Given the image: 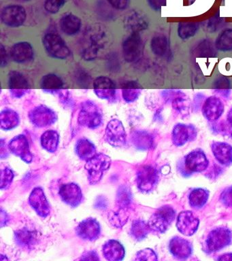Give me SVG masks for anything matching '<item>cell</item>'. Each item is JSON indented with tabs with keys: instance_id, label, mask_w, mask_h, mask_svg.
<instances>
[{
	"instance_id": "ac0fdd59",
	"label": "cell",
	"mask_w": 232,
	"mask_h": 261,
	"mask_svg": "<svg viewBox=\"0 0 232 261\" xmlns=\"http://www.w3.org/2000/svg\"><path fill=\"white\" fill-rule=\"evenodd\" d=\"M9 149L13 154L20 157L26 163L32 161V154L30 152L27 138L23 135L15 137L9 144Z\"/></svg>"
},
{
	"instance_id": "7bdbcfd3",
	"label": "cell",
	"mask_w": 232,
	"mask_h": 261,
	"mask_svg": "<svg viewBox=\"0 0 232 261\" xmlns=\"http://www.w3.org/2000/svg\"><path fill=\"white\" fill-rule=\"evenodd\" d=\"M131 193L125 187L121 188L117 195V203L120 207L127 208L131 203Z\"/></svg>"
},
{
	"instance_id": "30bf717a",
	"label": "cell",
	"mask_w": 232,
	"mask_h": 261,
	"mask_svg": "<svg viewBox=\"0 0 232 261\" xmlns=\"http://www.w3.org/2000/svg\"><path fill=\"white\" fill-rule=\"evenodd\" d=\"M142 40L139 32H132L124 41L123 54L124 59L129 63L134 62L141 56Z\"/></svg>"
},
{
	"instance_id": "b9f144b4",
	"label": "cell",
	"mask_w": 232,
	"mask_h": 261,
	"mask_svg": "<svg viewBox=\"0 0 232 261\" xmlns=\"http://www.w3.org/2000/svg\"><path fill=\"white\" fill-rule=\"evenodd\" d=\"M215 48L211 40L205 39L198 43L195 50L199 57L212 56L216 54Z\"/></svg>"
},
{
	"instance_id": "f35d334b",
	"label": "cell",
	"mask_w": 232,
	"mask_h": 261,
	"mask_svg": "<svg viewBox=\"0 0 232 261\" xmlns=\"http://www.w3.org/2000/svg\"><path fill=\"white\" fill-rule=\"evenodd\" d=\"M231 82L225 76H219L213 83V90L216 93L224 98L229 97L231 93Z\"/></svg>"
},
{
	"instance_id": "3957f363",
	"label": "cell",
	"mask_w": 232,
	"mask_h": 261,
	"mask_svg": "<svg viewBox=\"0 0 232 261\" xmlns=\"http://www.w3.org/2000/svg\"><path fill=\"white\" fill-rule=\"evenodd\" d=\"M44 48L50 57L54 59H66L70 56V49L59 35L48 33L42 39Z\"/></svg>"
},
{
	"instance_id": "e575fe53",
	"label": "cell",
	"mask_w": 232,
	"mask_h": 261,
	"mask_svg": "<svg viewBox=\"0 0 232 261\" xmlns=\"http://www.w3.org/2000/svg\"><path fill=\"white\" fill-rule=\"evenodd\" d=\"M126 25L132 32H139L148 28V22L144 16L135 12L128 16L126 20Z\"/></svg>"
},
{
	"instance_id": "7a4b0ae2",
	"label": "cell",
	"mask_w": 232,
	"mask_h": 261,
	"mask_svg": "<svg viewBox=\"0 0 232 261\" xmlns=\"http://www.w3.org/2000/svg\"><path fill=\"white\" fill-rule=\"evenodd\" d=\"M111 164V158L104 154H96L87 161L85 169L88 173L89 182L91 185L98 183L106 171L109 169Z\"/></svg>"
},
{
	"instance_id": "db71d44e",
	"label": "cell",
	"mask_w": 232,
	"mask_h": 261,
	"mask_svg": "<svg viewBox=\"0 0 232 261\" xmlns=\"http://www.w3.org/2000/svg\"><path fill=\"white\" fill-rule=\"evenodd\" d=\"M81 259L85 260H99V257L94 251H89L85 252L81 257Z\"/></svg>"
},
{
	"instance_id": "8992f818",
	"label": "cell",
	"mask_w": 232,
	"mask_h": 261,
	"mask_svg": "<svg viewBox=\"0 0 232 261\" xmlns=\"http://www.w3.org/2000/svg\"><path fill=\"white\" fill-rule=\"evenodd\" d=\"M1 20L9 28H18L21 26L27 18L26 10L20 5H9L2 10Z\"/></svg>"
},
{
	"instance_id": "836d02e7",
	"label": "cell",
	"mask_w": 232,
	"mask_h": 261,
	"mask_svg": "<svg viewBox=\"0 0 232 261\" xmlns=\"http://www.w3.org/2000/svg\"><path fill=\"white\" fill-rule=\"evenodd\" d=\"M132 140L136 147L142 150L150 148L153 142L151 135L145 130H136L132 134Z\"/></svg>"
},
{
	"instance_id": "681fc988",
	"label": "cell",
	"mask_w": 232,
	"mask_h": 261,
	"mask_svg": "<svg viewBox=\"0 0 232 261\" xmlns=\"http://www.w3.org/2000/svg\"><path fill=\"white\" fill-rule=\"evenodd\" d=\"M221 201L227 207H232V187L223 191L221 195Z\"/></svg>"
},
{
	"instance_id": "c3c4849f",
	"label": "cell",
	"mask_w": 232,
	"mask_h": 261,
	"mask_svg": "<svg viewBox=\"0 0 232 261\" xmlns=\"http://www.w3.org/2000/svg\"><path fill=\"white\" fill-rule=\"evenodd\" d=\"M215 129L220 134L232 136V126L227 121H222L215 126Z\"/></svg>"
},
{
	"instance_id": "277c9868",
	"label": "cell",
	"mask_w": 232,
	"mask_h": 261,
	"mask_svg": "<svg viewBox=\"0 0 232 261\" xmlns=\"http://www.w3.org/2000/svg\"><path fill=\"white\" fill-rule=\"evenodd\" d=\"M174 218L175 212L173 208L168 205L163 206L152 214L148 221V226L150 229L164 232L168 229Z\"/></svg>"
},
{
	"instance_id": "603a6c76",
	"label": "cell",
	"mask_w": 232,
	"mask_h": 261,
	"mask_svg": "<svg viewBox=\"0 0 232 261\" xmlns=\"http://www.w3.org/2000/svg\"><path fill=\"white\" fill-rule=\"evenodd\" d=\"M64 83L58 75L49 73L44 75L40 81V88L44 93L59 95L64 90Z\"/></svg>"
},
{
	"instance_id": "cb8c5ba5",
	"label": "cell",
	"mask_w": 232,
	"mask_h": 261,
	"mask_svg": "<svg viewBox=\"0 0 232 261\" xmlns=\"http://www.w3.org/2000/svg\"><path fill=\"white\" fill-rule=\"evenodd\" d=\"M214 156L221 164H232V146L225 142H214L212 144Z\"/></svg>"
},
{
	"instance_id": "9c48e42d",
	"label": "cell",
	"mask_w": 232,
	"mask_h": 261,
	"mask_svg": "<svg viewBox=\"0 0 232 261\" xmlns=\"http://www.w3.org/2000/svg\"><path fill=\"white\" fill-rule=\"evenodd\" d=\"M10 93L13 98L20 99L31 91L29 82L25 75L18 71H11L9 74Z\"/></svg>"
},
{
	"instance_id": "52a82bcc",
	"label": "cell",
	"mask_w": 232,
	"mask_h": 261,
	"mask_svg": "<svg viewBox=\"0 0 232 261\" xmlns=\"http://www.w3.org/2000/svg\"><path fill=\"white\" fill-rule=\"evenodd\" d=\"M231 232L227 228H215L210 232L207 240L208 250L210 252H217L231 244Z\"/></svg>"
},
{
	"instance_id": "d590c367",
	"label": "cell",
	"mask_w": 232,
	"mask_h": 261,
	"mask_svg": "<svg viewBox=\"0 0 232 261\" xmlns=\"http://www.w3.org/2000/svg\"><path fill=\"white\" fill-rule=\"evenodd\" d=\"M216 48L222 52L232 50V29H226L217 37L215 43Z\"/></svg>"
},
{
	"instance_id": "44dd1931",
	"label": "cell",
	"mask_w": 232,
	"mask_h": 261,
	"mask_svg": "<svg viewBox=\"0 0 232 261\" xmlns=\"http://www.w3.org/2000/svg\"><path fill=\"white\" fill-rule=\"evenodd\" d=\"M187 169L193 172H201L207 168L209 161L204 153L200 150H195L189 153L185 158Z\"/></svg>"
},
{
	"instance_id": "d4e9b609",
	"label": "cell",
	"mask_w": 232,
	"mask_h": 261,
	"mask_svg": "<svg viewBox=\"0 0 232 261\" xmlns=\"http://www.w3.org/2000/svg\"><path fill=\"white\" fill-rule=\"evenodd\" d=\"M15 240L18 246L31 250L38 242V234L34 230L24 228L15 232Z\"/></svg>"
},
{
	"instance_id": "4dcf8cb0",
	"label": "cell",
	"mask_w": 232,
	"mask_h": 261,
	"mask_svg": "<svg viewBox=\"0 0 232 261\" xmlns=\"http://www.w3.org/2000/svg\"><path fill=\"white\" fill-rule=\"evenodd\" d=\"M173 109L182 116L188 115L190 109V100L186 94L183 91H179L178 93L172 100Z\"/></svg>"
},
{
	"instance_id": "f5cc1de1",
	"label": "cell",
	"mask_w": 232,
	"mask_h": 261,
	"mask_svg": "<svg viewBox=\"0 0 232 261\" xmlns=\"http://www.w3.org/2000/svg\"><path fill=\"white\" fill-rule=\"evenodd\" d=\"M0 59H1V63H0V65H1L2 67L7 66L8 64V55L7 50L5 48V46H3V44L0 45Z\"/></svg>"
},
{
	"instance_id": "74e56055",
	"label": "cell",
	"mask_w": 232,
	"mask_h": 261,
	"mask_svg": "<svg viewBox=\"0 0 232 261\" xmlns=\"http://www.w3.org/2000/svg\"><path fill=\"white\" fill-rule=\"evenodd\" d=\"M199 23L195 22H181L178 26V35L182 40H187L196 34Z\"/></svg>"
},
{
	"instance_id": "11a10c76",
	"label": "cell",
	"mask_w": 232,
	"mask_h": 261,
	"mask_svg": "<svg viewBox=\"0 0 232 261\" xmlns=\"http://www.w3.org/2000/svg\"><path fill=\"white\" fill-rule=\"evenodd\" d=\"M205 99V95L201 93H197L195 94L194 98H193V106L194 107L199 108L200 106V103L203 101Z\"/></svg>"
},
{
	"instance_id": "7c38bea8",
	"label": "cell",
	"mask_w": 232,
	"mask_h": 261,
	"mask_svg": "<svg viewBox=\"0 0 232 261\" xmlns=\"http://www.w3.org/2000/svg\"><path fill=\"white\" fill-rule=\"evenodd\" d=\"M199 220L192 212H181L177 218L176 227L181 233L186 236H191L197 231Z\"/></svg>"
},
{
	"instance_id": "83f0119b",
	"label": "cell",
	"mask_w": 232,
	"mask_h": 261,
	"mask_svg": "<svg viewBox=\"0 0 232 261\" xmlns=\"http://www.w3.org/2000/svg\"><path fill=\"white\" fill-rule=\"evenodd\" d=\"M150 48L153 54L158 57H166L170 54L168 38L164 35H157L152 38Z\"/></svg>"
},
{
	"instance_id": "ba28073f",
	"label": "cell",
	"mask_w": 232,
	"mask_h": 261,
	"mask_svg": "<svg viewBox=\"0 0 232 261\" xmlns=\"http://www.w3.org/2000/svg\"><path fill=\"white\" fill-rule=\"evenodd\" d=\"M105 138L109 144L114 147H122L126 144L127 134L120 120L113 119L108 123Z\"/></svg>"
},
{
	"instance_id": "f907efd6",
	"label": "cell",
	"mask_w": 232,
	"mask_h": 261,
	"mask_svg": "<svg viewBox=\"0 0 232 261\" xmlns=\"http://www.w3.org/2000/svg\"><path fill=\"white\" fill-rule=\"evenodd\" d=\"M113 7L117 10H125L129 5L130 0H108Z\"/></svg>"
},
{
	"instance_id": "5bb4252c",
	"label": "cell",
	"mask_w": 232,
	"mask_h": 261,
	"mask_svg": "<svg viewBox=\"0 0 232 261\" xmlns=\"http://www.w3.org/2000/svg\"><path fill=\"white\" fill-rule=\"evenodd\" d=\"M197 136V130L192 124L178 123L174 126L172 132V140L176 146H181Z\"/></svg>"
},
{
	"instance_id": "ffe728a7",
	"label": "cell",
	"mask_w": 232,
	"mask_h": 261,
	"mask_svg": "<svg viewBox=\"0 0 232 261\" xmlns=\"http://www.w3.org/2000/svg\"><path fill=\"white\" fill-rule=\"evenodd\" d=\"M34 50L31 44L21 42L14 44L11 50V57L14 62L25 63L34 58Z\"/></svg>"
},
{
	"instance_id": "4316f807",
	"label": "cell",
	"mask_w": 232,
	"mask_h": 261,
	"mask_svg": "<svg viewBox=\"0 0 232 261\" xmlns=\"http://www.w3.org/2000/svg\"><path fill=\"white\" fill-rule=\"evenodd\" d=\"M103 254L108 260H121L125 256V249L117 240H110L103 246Z\"/></svg>"
},
{
	"instance_id": "f1b7e54d",
	"label": "cell",
	"mask_w": 232,
	"mask_h": 261,
	"mask_svg": "<svg viewBox=\"0 0 232 261\" xmlns=\"http://www.w3.org/2000/svg\"><path fill=\"white\" fill-rule=\"evenodd\" d=\"M20 122L19 114L15 110L6 108L0 114V126L2 129L10 130L19 125Z\"/></svg>"
},
{
	"instance_id": "bcb514c9",
	"label": "cell",
	"mask_w": 232,
	"mask_h": 261,
	"mask_svg": "<svg viewBox=\"0 0 232 261\" xmlns=\"http://www.w3.org/2000/svg\"><path fill=\"white\" fill-rule=\"evenodd\" d=\"M136 260H157V255L156 252L151 249H144L140 251L136 254Z\"/></svg>"
},
{
	"instance_id": "f546056e",
	"label": "cell",
	"mask_w": 232,
	"mask_h": 261,
	"mask_svg": "<svg viewBox=\"0 0 232 261\" xmlns=\"http://www.w3.org/2000/svg\"><path fill=\"white\" fill-rule=\"evenodd\" d=\"M142 86L136 81H129L122 88V96L127 103L136 101L141 95Z\"/></svg>"
},
{
	"instance_id": "7402d4cb",
	"label": "cell",
	"mask_w": 232,
	"mask_h": 261,
	"mask_svg": "<svg viewBox=\"0 0 232 261\" xmlns=\"http://www.w3.org/2000/svg\"><path fill=\"white\" fill-rule=\"evenodd\" d=\"M170 250L173 256L181 259L188 258L192 252L190 242L180 237H175L170 242Z\"/></svg>"
},
{
	"instance_id": "9a60e30c",
	"label": "cell",
	"mask_w": 232,
	"mask_h": 261,
	"mask_svg": "<svg viewBox=\"0 0 232 261\" xmlns=\"http://www.w3.org/2000/svg\"><path fill=\"white\" fill-rule=\"evenodd\" d=\"M158 179V172L156 169L150 166H144L138 171L136 181L140 190L148 192L156 187Z\"/></svg>"
},
{
	"instance_id": "ab89813d",
	"label": "cell",
	"mask_w": 232,
	"mask_h": 261,
	"mask_svg": "<svg viewBox=\"0 0 232 261\" xmlns=\"http://www.w3.org/2000/svg\"><path fill=\"white\" fill-rule=\"evenodd\" d=\"M150 229L148 224L142 220H135L132 225L131 234L135 240L140 241L146 238Z\"/></svg>"
},
{
	"instance_id": "6f0895ef",
	"label": "cell",
	"mask_w": 232,
	"mask_h": 261,
	"mask_svg": "<svg viewBox=\"0 0 232 261\" xmlns=\"http://www.w3.org/2000/svg\"><path fill=\"white\" fill-rule=\"evenodd\" d=\"M227 121L229 122L230 125L232 126V107L230 108L229 112H228L227 116Z\"/></svg>"
},
{
	"instance_id": "5b68a950",
	"label": "cell",
	"mask_w": 232,
	"mask_h": 261,
	"mask_svg": "<svg viewBox=\"0 0 232 261\" xmlns=\"http://www.w3.org/2000/svg\"><path fill=\"white\" fill-rule=\"evenodd\" d=\"M28 117L32 124L38 128L51 126L58 120L56 112L44 105L36 106L29 112Z\"/></svg>"
},
{
	"instance_id": "6da1fadb",
	"label": "cell",
	"mask_w": 232,
	"mask_h": 261,
	"mask_svg": "<svg viewBox=\"0 0 232 261\" xmlns=\"http://www.w3.org/2000/svg\"><path fill=\"white\" fill-rule=\"evenodd\" d=\"M102 120V112L94 102H83L78 117L79 123L81 126L93 129L99 127Z\"/></svg>"
},
{
	"instance_id": "1f68e13d",
	"label": "cell",
	"mask_w": 232,
	"mask_h": 261,
	"mask_svg": "<svg viewBox=\"0 0 232 261\" xmlns=\"http://www.w3.org/2000/svg\"><path fill=\"white\" fill-rule=\"evenodd\" d=\"M77 155L83 160L88 161L96 155V149L93 143L87 139H81L76 145Z\"/></svg>"
},
{
	"instance_id": "9f6ffc18",
	"label": "cell",
	"mask_w": 232,
	"mask_h": 261,
	"mask_svg": "<svg viewBox=\"0 0 232 261\" xmlns=\"http://www.w3.org/2000/svg\"><path fill=\"white\" fill-rule=\"evenodd\" d=\"M218 260H232V254L231 253H228V254H225L224 255H222L221 256H220Z\"/></svg>"
},
{
	"instance_id": "680465c9",
	"label": "cell",
	"mask_w": 232,
	"mask_h": 261,
	"mask_svg": "<svg viewBox=\"0 0 232 261\" xmlns=\"http://www.w3.org/2000/svg\"><path fill=\"white\" fill-rule=\"evenodd\" d=\"M16 1L25 2L30 1V0H16Z\"/></svg>"
},
{
	"instance_id": "60d3db41",
	"label": "cell",
	"mask_w": 232,
	"mask_h": 261,
	"mask_svg": "<svg viewBox=\"0 0 232 261\" xmlns=\"http://www.w3.org/2000/svg\"><path fill=\"white\" fill-rule=\"evenodd\" d=\"M110 222L117 227H121L126 223L128 219L127 208L120 207L117 211L111 212L109 216Z\"/></svg>"
},
{
	"instance_id": "8fae6325",
	"label": "cell",
	"mask_w": 232,
	"mask_h": 261,
	"mask_svg": "<svg viewBox=\"0 0 232 261\" xmlns=\"http://www.w3.org/2000/svg\"><path fill=\"white\" fill-rule=\"evenodd\" d=\"M93 91L97 97L109 101H114L116 99V85L109 77L99 76L93 82Z\"/></svg>"
},
{
	"instance_id": "d6a6232c",
	"label": "cell",
	"mask_w": 232,
	"mask_h": 261,
	"mask_svg": "<svg viewBox=\"0 0 232 261\" xmlns=\"http://www.w3.org/2000/svg\"><path fill=\"white\" fill-rule=\"evenodd\" d=\"M59 141L60 136L56 130H46L41 136L42 146L49 152H56L58 148Z\"/></svg>"
},
{
	"instance_id": "2e32d148",
	"label": "cell",
	"mask_w": 232,
	"mask_h": 261,
	"mask_svg": "<svg viewBox=\"0 0 232 261\" xmlns=\"http://www.w3.org/2000/svg\"><path fill=\"white\" fill-rule=\"evenodd\" d=\"M76 231L78 236L83 240L94 241L100 234V226L96 220L89 218L79 224Z\"/></svg>"
},
{
	"instance_id": "e0dca14e",
	"label": "cell",
	"mask_w": 232,
	"mask_h": 261,
	"mask_svg": "<svg viewBox=\"0 0 232 261\" xmlns=\"http://www.w3.org/2000/svg\"><path fill=\"white\" fill-rule=\"evenodd\" d=\"M30 205L36 213L42 218H45L50 214L49 203L46 199L44 191L40 188H36L30 196Z\"/></svg>"
},
{
	"instance_id": "ee69618b",
	"label": "cell",
	"mask_w": 232,
	"mask_h": 261,
	"mask_svg": "<svg viewBox=\"0 0 232 261\" xmlns=\"http://www.w3.org/2000/svg\"><path fill=\"white\" fill-rule=\"evenodd\" d=\"M66 2V0H46L44 8L49 13L56 14L64 6Z\"/></svg>"
},
{
	"instance_id": "7dc6e473",
	"label": "cell",
	"mask_w": 232,
	"mask_h": 261,
	"mask_svg": "<svg viewBox=\"0 0 232 261\" xmlns=\"http://www.w3.org/2000/svg\"><path fill=\"white\" fill-rule=\"evenodd\" d=\"M223 24V18L219 16H214L208 22L207 30L209 32L213 33L219 30Z\"/></svg>"
},
{
	"instance_id": "484cf974",
	"label": "cell",
	"mask_w": 232,
	"mask_h": 261,
	"mask_svg": "<svg viewBox=\"0 0 232 261\" xmlns=\"http://www.w3.org/2000/svg\"><path fill=\"white\" fill-rule=\"evenodd\" d=\"M60 28L65 34L68 36H74L80 31L82 22L78 16L72 13L63 16L60 19Z\"/></svg>"
},
{
	"instance_id": "8d00e7d4",
	"label": "cell",
	"mask_w": 232,
	"mask_h": 261,
	"mask_svg": "<svg viewBox=\"0 0 232 261\" xmlns=\"http://www.w3.org/2000/svg\"><path fill=\"white\" fill-rule=\"evenodd\" d=\"M209 192L202 189H197L191 192L189 195V203L194 208H201L209 199Z\"/></svg>"
},
{
	"instance_id": "816d5d0a",
	"label": "cell",
	"mask_w": 232,
	"mask_h": 261,
	"mask_svg": "<svg viewBox=\"0 0 232 261\" xmlns=\"http://www.w3.org/2000/svg\"><path fill=\"white\" fill-rule=\"evenodd\" d=\"M148 5L152 10L160 11L163 6L166 5V0H147Z\"/></svg>"
},
{
	"instance_id": "f6af8a7d",
	"label": "cell",
	"mask_w": 232,
	"mask_h": 261,
	"mask_svg": "<svg viewBox=\"0 0 232 261\" xmlns=\"http://www.w3.org/2000/svg\"><path fill=\"white\" fill-rule=\"evenodd\" d=\"M14 174L9 168H5L1 171V189H7L13 181Z\"/></svg>"
},
{
	"instance_id": "d6986e66",
	"label": "cell",
	"mask_w": 232,
	"mask_h": 261,
	"mask_svg": "<svg viewBox=\"0 0 232 261\" xmlns=\"http://www.w3.org/2000/svg\"><path fill=\"white\" fill-rule=\"evenodd\" d=\"M60 195L63 201L71 207H76L82 201V191L76 184L62 185L60 188Z\"/></svg>"
},
{
	"instance_id": "4fadbf2b",
	"label": "cell",
	"mask_w": 232,
	"mask_h": 261,
	"mask_svg": "<svg viewBox=\"0 0 232 261\" xmlns=\"http://www.w3.org/2000/svg\"><path fill=\"white\" fill-rule=\"evenodd\" d=\"M201 111L203 116L210 122H215L222 116L224 112V104L220 98L211 96L203 102Z\"/></svg>"
}]
</instances>
